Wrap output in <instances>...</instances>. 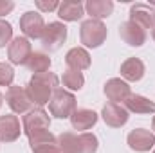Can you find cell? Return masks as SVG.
I'll list each match as a JSON object with an SVG mask.
<instances>
[{"label":"cell","instance_id":"obj_1","mask_svg":"<svg viewBox=\"0 0 155 153\" xmlns=\"http://www.w3.org/2000/svg\"><path fill=\"white\" fill-rule=\"evenodd\" d=\"M58 88V76L54 72H43V74H33L29 79L25 90L27 96L33 103V106L41 108L45 105H49L54 90Z\"/></svg>","mask_w":155,"mask_h":153},{"label":"cell","instance_id":"obj_2","mask_svg":"<svg viewBox=\"0 0 155 153\" xmlns=\"http://www.w3.org/2000/svg\"><path fill=\"white\" fill-rule=\"evenodd\" d=\"M56 139L61 153H96L99 148L97 137L88 132H83V133L63 132Z\"/></svg>","mask_w":155,"mask_h":153},{"label":"cell","instance_id":"obj_3","mask_svg":"<svg viewBox=\"0 0 155 153\" xmlns=\"http://www.w3.org/2000/svg\"><path fill=\"white\" fill-rule=\"evenodd\" d=\"M78 108L76 96L65 88H56L51 101H49V110L51 115H54L56 119H71L72 112Z\"/></svg>","mask_w":155,"mask_h":153},{"label":"cell","instance_id":"obj_4","mask_svg":"<svg viewBox=\"0 0 155 153\" xmlns=\"http://www.w3.org/2000/svg\"><path fill=\"white\" fill-rule=\"evenodd\" d=\"M107 27L101 20H85L81 22V27H79V40L85 47L88 49H97L105 43L107 40Z\"/></svg>","mask_w":155,"mask_h":153},{"label":"cell","instance_id":"obj_5","mask_svg":"<svg viewBox=\"0 0 155 153\" xmlns=\"http://www.w3.org/2000/svg\"><path fill=\"white\" fill-rule=\"evenodd\" d=\"M51 128V117L43 108H33L22 117V132L31 137L38 132H45Z\"/></svg>","mask_w":155,"mask_h":153},{"label":"cell","instance_id":"obj_6","mask_svg":"<svg viewBox=\"0 0 155 153\" xmlns=\"http://www.w3.org/2000/svg\"><path fill=\"white\" fill-rule=\"evenodd\" d=\"M67 40V27L61 22H51L45 25L43 34H41V47L45 50H58Z\"/></svg>","mask_w":155,"mask_h":153},{"label":"cell","instance_id":"obj_7","mask_svg":"<svg viewBox=\"0 0 155 153\" xmlns=\"http://www.w3.org/2000/svg\"><path fill=\"white\" fill-rule=\"evenodd\" d=\"M31 54H33V45L31 40H27L25 36H16L7 45V58L13 65H25Z\"/></svg>","mask_w":155,"mask_h":153},{"label":"cell","instance_id":"obj_8","mask_svg":"<svg viewBox=\"0 0 155 153\" xmlns=\"http://www.w3.org/2000/svg\"><path fill=\"white\" fill-rule=\"evenodd\" d=\"M20 29H22V33L25 34L27 40L41 38L43 29H45V22H43L41 13H38V11H25L20 16Z\"/></svg>","mask_w":155,"mask_h":153},{"label":"cell","instance_id":"obj_9","mask_svg":"<svg viewBox=\"0 0 155 153\" xmlns=\"http://www.w3.org/2000/svg\"><path fill=\"white\" fill-rule=\"evenodd\" d=\"M5 103L7 106L13 110V114H27L33 106L29 96H27V90L24 86H9L7 92H5Z\"/></svg>","mask_w":155,"mask_h":153},{"label":"cell","instance_id":"obj_10","mask_svg":"<svg viewBox=\"0 0 155 153\" xmlns=\"http://www.w3.org/2000/svg\"><path fill=\"white\" fill-rule=\"evenodd\" d=\"M27 139H29V146H31L33 153H61L60 146H58V139L49 130L38 132Z\"/></svg>","mask_w":155,"mask_h":153},{"label":"cell","instance_id":"obj_11","mask_svg":"<svg viewBox=\"0 0 155 153\" xmlns=\"http://www.w3.org/2000/svg\"><path fill=\"white\" fill-rule=\"evenodd\" d=\"M126 142L134 151H139V153L150 151L155 146V133L150 132V130H144V128H135V130H132L128 133Z\"/></svg>","mask_w":155,"mask_h":153},{"label":"cell","instance_id":"obj_12","mask_svg":"<svg viewBox=\"0 0 155 153\" xmlns=\"http://www.w3.org/2000/svg\"><path fill=\"white\" fill-rule=\"evenodd\" d=\"M103 92H105V96L108 97V101H110V103H116V105H123V103L130 97V94H132L130 85H128L124 79H121V77H112V79H108V81L105 83Z\"/></svg>","mask_w":155,"mask_h":153},{"label":"cell","instance_id":"obj_13","mask_svg":"<svg viewBox=\"0 0 155 153\" xmlns=\"http://www.w3.org/2000/svg\"><path fill=\"white\" fill-rule=\"evenodd\" d=\"M130 22L137 24L139 27L153 29L155 27V7L148 4H134L130 7Z\"/></svg>","mask_w":155,"mask_h":153},{"label":"cell","instance_id":"obj_14","mask_svg":"<svg viewBox=\"0 0 155 153\" xmlns=\"http://www.w3.org/2000/svg\"><path fill=\"white\" fill-rule=\"evenodd\" d=\"M101 117L105 121V124L112 126V128H121L128 122V110L123 105H116V103H107L101 110Z\"/></svg>","mask_w":155,"mask_h":153},{"label":"cell","instance_id":"obj_15","mask_svg":"<svg viewBox=\"0 0 155 153\" xmlns=\"http://www.w3.org/2000/svg\"><path fill=\"white\" fill-rule=\"evenodd\" d=\"M119 36L124 43H128L132 47H141L146 41V31L143 27H139L137 24L128 20V22H123L119 25Z\"/></svg>","mask_w":155,"mask_h":153},{"label":"cell","instance_id":"obj_16","mask_svg":"<svg viewBox=\"0 0 155 153\" xmlns=\"http://www.w3.org/2000/svg\"><path fill=\"white\" fill-rule=\"evenodd\" d=\"M20 119L15 114L0 115V142H13L20 137Z\"/></svg>","mask_w":155,"mask_h":153},{"label":"cell","instance_id":"obj_17","mask_svg":"<svg viewBox=\"0 0 155 153\" xmlns=\"http://www.w3.org/2000/svg\"><path fill=\"white\" fill-rule=\"evenodd\" d=\"M97 119H99L97 114L94 110H90V108H76L71 115V124H72L74 130L83 133V132L90 130L92 126H96Z\"/></svg>","mask_w":155,"mask_h":153},{"label":"cell","instance_id":"obj_18","mask_svg":"<svg viewBox=\"0 0 155 153\" xmlns=\"http://www.w3.org/2000/svg\"><path fill=\"white\" fill-rule=\"evenodd\" d=\"M65 63H67V67L71 70H79L81 72V70H85V69L90 67L92 58L87 52V49H83V47H72L65 54Z\"/></svg>","mask_w":155,"mask_h":153},{"label":"cell","instance_id":"obj_19","mask_svg":"<svg viewBox=\"0 0 155 153\" xmlns=\"http://www.w3.org/2000/svg\"><path fill=\"white\" fill-rule=\"evenodd\" d=\"M123 106L128 110V114H155V103L144 96L130 94V97L123 103Z\"/></svg>","mask_w":155,"mask_h":153},{"label":"cell","instance_id":"obj_20","mask_svg":"<svg viewBox=\"0 0 155 153\" xmlns=\"http://www.w3.org/2000/svg\"><path fill=\"white\" fill-rule=\"evenodd\" d=\"M85 15V5L79 2V0H65L60 4L58 7V16L63 20V22H78L81 20Z\"/></svg>","mask_w":155,"mask_h":153},{"label":"cell","instance_id":"obj_21","mask_svg":"<svg viewBox=\"0 0 155 153\" xmlns=\"http://www.w3.org/2000/svg\"><path fill=\"white\" fill-rule=\"evenodd\" d=\"M85 11L92 20H103L112 15L114 2L112 0H88L85 4Z\"/></svg>","mask_w":155,"mask_h":153},{"label":"cell","instance_id":"obj_22","mask_svg":"<svg viewBox=\"0 0 155 153\" xmlns=\"http://www.w3.org/2000/svg\"><path fill=\"white\" fill-rule=\"evenodd\" d=\"M144 72H146L144 63L139 58H128L121 65V76L124 81H139V79H143Z\"/></svg>","mask_w":155,"mask_h":153},{"label":"cell","instance_id":"obj_23","mask_svg":"<svg viewBox=\"0 0 155 153\" xmlns=\"http://www.w3.org/2000/svg\"><path fill=\"white\" fill-rule=\"evenodd\" d=\"M25 67H27L33 74H43V72H49V69H51V58H49L45 52H33L31 58L27 60Z\"/></svg>","mask_w":155,"mask_h":153},{"label":"cell","instance_id":"obj_24","mask_svg":"<svg viewBox=\"0 0 155 153\" xmlns=\"http://www.w3.org/2000/svg\"><path fill=\"white\" fill-rule=\"evenodd\" d=\"M61 81H63V85H65L69 90H81L83 85H85L83 74H81L79 70H71V69H67V70L63 72Z\"/></svg>","mask_w":155,"mask_h":153},{"label":"cell","instance_id":"obj_25","mask_svg":"<svg viewBox=\"0 0 155 153\" xmlns=\"http://www.w3.org/2000/svg\"><path fill=\"white\" fill-rule=\"evenodd\" d=\"M15 70L9 63H0V86H13Z\"/></svg>","mask_w":155,"mask_h":153},{"label":"cell","instance_id":"obj_26","mask_svg":"<svg viewBox=\"0 0 155 153\" xmlns=\"http://www.w3.org/2000/svg\"><path fill=\"white\" fill-rule=\"evenodd\" d=\"M13 40V27L9 22L5 20H0V47H5L9 45Z\"/></svg>","mask_w":155,"mask_h":153},{"label":"cell","instance_id":"obj_27","mask_svg":"<svg viewBox=\"0 0 155 153\" xmlns=\"http://www.w3.org/2000/svg\"><path fill=\"white\" fill-rule=\"evenodd\" d=\"M36 7H38L40 11H43V13H51V11H54V9L60 7V2L58 0H49V2L36 0Z\"/></svg>","mask_w":155,"mask_h":153},{"label":"cell","instance_id":"obj_28","mask_svg":"<svg viewBox=\"0 0 155 153\" xmlns=\"http://www.w3.org/2000/svg\"><path fill=\"white\" fill-rule=\"evenodd\" d=\"M13 9H15V2H11V0H0V16L9 15Z\"/></svg>","mask_w":155,"mask_h":153},{"label":"cell","instance_id":"obj_29","mask_svg":"<svg viewBox=\"0 0 155 153\" xmlns=\"http://www.w3.org/2000/svg\"><path fill=\"white\" fill-rule=\"evenodd\" d=\"M152 130L155 132V115H153V121H152Z\"/></svg>","mask_w":155,"mask_h":153},{"label":"cell","instance_id":"obj_30","mask_svg":"<svg viewBox=\"0 0 155 153\" xmlns=\"http://www.w3.org/2000/svg\"><path fill=\"white\" fill-rule=\"evenodd\" d=\"M2 103H4V96L0 94V106H2Z\"/></svg>","mask_w":155,"mask_h":153},{"label":"cell","instance_id":"obj_31","mask_svg":"<svg viewBox=\"0 0 155 153\" xmlns=\"http://www.w3.org/2000/svg\"><path fill=\"white\" fill-rule=\"evenodd\" d=\"M152 36H153V40H155V27L152 29Z\"/></svg>","mask_w":155,"mask_h":153},{"label":"cell","instance_id":"obj_32","mask_svg":"<svg viewBox=\"0 0 155 153\" xmlns=\"http://www.w3.org/2000/svg\"><path fill=\"white\" fill-rule=\"evenodd\" d=\"M153 153H155V148H153Z\"/></svg>","mask_w":155,"mask_h":153}]
</instances>
